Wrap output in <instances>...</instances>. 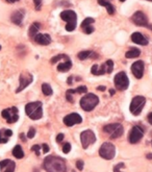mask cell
<instances>
[{
  "instance_id": "obj_41",
  "label": "cell",
  "mask_w": 152,
  "mask_h": 172,
  "mask_svg": "<svg viewBox=\"0 0 152 172\" xmlns=\"http://www.w3.org/2000/svg\"><path fill=\"white\" fill-rule=\"evenodd\" d=\"M84 31H86V33H88V35H90V33H92L93 31H94V27H93V25H89V26L84 27Z\"/></svg>"
},
{
  "instance_id": "obj_28",
  "label": "cell",
  "mask_w": 152,
  "mask_h": 172,
  "mask_svg": "<svg viewBox=\"0 0 152 172\" xmlns=\"http://www.w3.org/2000/svg\"><path fill=\"white\" fill-rule=\"evenodd\" d=\"M105 65H106V73H111L114 70V62L111 59H107L105 62Z\"/></svg>"
},
{
  "instance_id": "obj_51",
  "label": "cell",
  "mask_w": 152,
  "mask_h": 172,
  "mask_svg": "<svg viewBox=\"0 0 152 172\" xmlns=\"http://www.w3.org/2000/svg\"><path fill=\"white\" fill-rule=\"evenodd\" d=\"M7 2H10V3H14V2H16V1H19V0H6Z\"/></svg>"
},
{
  "instance_id": "obj_23",
  "label": "cell",
  "mask_w": 152,
  "mask_h": 172,
  "mask_svg": "<svg viewBox=\"0 0 152 172\" xmlns=\"http://www.w3.org/2000/svg\"><path fill=\"white\" fill-rule=\"evenodd\" d=\"M13 156L17 159H22L24 156V152H23V149L20 145H16L13 149Z\"/></svg>"
},
{
  "instance_id": "obj_30",
  "label": "cell",
  "mask_w": 152,
  "mask_h": 172,
  "mask_svg": "<svg viewBox=\"0 0 152 172\" xmlns=\"http://www.w3.org/2000/svg\"><path fill=\"white\" fill-rule=\"evenodd\" d=\"M67 56H66V54H58V56H55L54 57H52L51 61H50V63H51V64H55L56 62L61 61V59H66Z\"/></svg>"
},
{
  "instance_id": "obj_55",
  "label": "cell",
  "mask_w": 152,
  "mask_h": 172,
  "mask_svg": "<svg viewBox=\"0 0 152 172\" xmlns=\"http://www.w3.org/2000/svg\"><path fill=\"white\" fill-rule=\"evenodd\" d=\"M148 1H152V0H148Z\"/></svg>"
},
{
  "instance_id": "obj_33",
  "label": "cell",
  "mask_w": 152,
  "mask_h": 172,
  "mask_svg": "<svg viewBox=\"0 0 152 172\" xmlns=\"http://www.w3.org/2000/svg\"><path fill=\"white\" fill-rule=\"evenodd\" d=\"M75 91H76V93H78V94H82V93L88 92V88H86V86H80V87H78V88H76Z\"/></svg>"
},
{
  "instance_id": "obj_1",
  "label": "cell",
  "mask_w": 152,
  "mask_h": 172,
  "mask_svg": "<svg viewBox=\"0 0 152 172\" xmlns=\"http://www.w3.org/2000/svg\"><path fill=\"white\" fill-rule=\"evenodd\" d=\"M43 167L47 172H67V166L65 161L58 156H49L45 158Z\"/></svg>"
},
{
  "instance_id": "obj_45",
  "label": "cell",
  "mask_w": 152,
  "mask_h": 172,
  "mask_svg": "<svg viewBox=\"0 0 152 172\" xmlns=\"http://www.w3.org/2000/svg\"><path fill=\"white\" fill-rule=\"evenodd\" d=\"M105 89H106V88H105L104 86H99L98 88H97V90H98V91H102V92H103V91H105Z\"/></svg>"
},
{
  "instance_id": "obj_4",
  "label": "cell",
  "mask_w": 152,
  "mask_h": 172,
  "mask_svg": "<svg viewBox=\"0 0 152 172\" xmlns=\"http://www.w3.org/2000/svg\"><path fill=\"white\" fill-rule=\"evenodd\" d=\"M103 131L107 135H109L111 139H118L123 135L124 128L120 123H111V124L105 125L103 127Z\"/></svg>"
},
{
  "instance_id": "obj_16",
  "label": "cell",
  "mask_w": 152,
  "mask_h": 172,
  "mask_svg": "<svg viewBox=\"0 0 152 172\" xmlns=\"http://www.w3.org/2000/svg\"><path fill=\"white\" fill-rule=\"evenodd\" d=\"M35 42L40 45H43V46H46V45H49L51 43V37H50L48 33H38L35 38H33Z\"/></svg>"
},
{
  "instance_id": "obj_25",
  "label": "cell",
  "mask_w": 152,
  "mask_h": 172,
  "mask_svg": "<svg viewBox=\"0 0 152 172\" xmlns=\"http://www.w3.org/2000/svg\"><path fill=\"white\" fill-rule=\"evenodd\" d=\"M42 92L46 96H50V95H52V88L50 87V85L43 84L42 85Z\"/></svg>"
},
{
  "instance_id": "obj_11",
  "label": "cell",
  "mask_w": 152,
  "mask_h": 172,
  "mask_svg": "<svg viewBox=\"0 0 152 172\" xmlns=\"http://www.w3.org/2000/svg\"><path fill=\"white\" fill-rule=\"evenodd\" d=\"M143 136H144L143 129L141 128L139 125H136V126L132 127L131 130H130V133L129 136H128V140H129V142L131 144H137L141 141Z\"/></svg>"
},
{
  "instance_id": "obj_19",
  "label": "cell",
  "mask_w": 152,
  "mask_h": 172,
  "mask_svg": "<svg viewBox=\"0 0 152 172\" xmlns=\"http://www.w3.org/2000/svg\"><path fill=\"white\" fill-rule=\"evenodd\" d=\"M13 135V131L7 128L0 129V144L6 143L8 141V138Z\"/></svg>"
},
{
  "instance_id": "obj_3",
  "label": "cell",
  "mask_w": 152,
  "mask_h": 172,
  "mask_svg": "<svg viewBox=\"0 0 152 172\" xmlns=\"http://www.w3.org/2000/svg\"><path fill=\"white\" fill-rule=\"evenodd\" d=\"M98 103H99L98 96L93 94V93H88V94H86L80 99V107L86 112L93 111Z\"/></svg>"
},
{
  "instance_id": "obj_21",
  "label": "cell",
  "mask_w": 152,
  "mask_h": 172,
  "mask_svg": "<svg viewBox=\"0 0 152 172\" xmlns=\"http://www.w3.org/2000/svg\"><path fill=\"white\" fill-rule=\"evenodd\" d=\"M71 67H72V62H71V59L68 57L65 63H62V64H60V65L58 66V71L67 72V71H69V70L71 69Z\"/></svg>"
},
{
  "instance_id": "obj_12",
  "label": "cell",
  "mask_w": 152,
  "mask_h": 172,
  "mask_svg": "<svg viewBox=\"0 0 152 172\" xmlns=\"http://www.w3.org/2000/svg\"><path fill=\"white\" fill-rule=\"evenodd\" d=\"M131 21L138 26H147L148 25V18L143 12L139 10L131 16Z\"/></svg>"
},
{
  "instance_id": "obj_17",
  "label": "cell",
  "mask_w": 152,
  "mask_h": 172,
  "mask_svg": "<svg viewBox=\"0 0 152 172\" xmlns=\"http://www.w3.org/2000/svg\"><path fill=\"white\" fill-rule=\"evenodd\" d=\"M24 15H25L24 10H18L12 14L10 20H12V22L15 23L16 25H21V23H22V21H23V18H24Z\"/></svg>"
},
{
  "instance_id": "obj_49",
  "label": "cell",
  "mask_w": 152,
  "mask_h": 172,
  "mask_svg": "<svg viewBox=\"0 0 152 172\" xmlns=\"http://www.w3.org/2000/svg\"><path fill=\"white\" fill-rule=\"evenodd\" d=\"M147 159H149V160H152V153H148V154H147Z\"/></svg>"
},
{
  "instance_id": "obj_18",
  "label": "cell",
  "mask_w": 152,
  "mask_h": 172,
  "mask_svg": "<svg viewBox=\"0 0 152 172\" xmlns=\"http://www.w3.org/2000/svg\"><path fill=\"white\" fill-rule=\"evenodd\" d=\"M131 40H132V42H134L136 44H139V45H142V46L148 45V40H147L141 33H132Z\"/></svg>"
},
{
  "instance_id": "obj_54",
  "label": "cell",
  "mask_w": 152,
  "mask_h": 172,
  "mask_svg": "<svg viewBox=\"0 0 152 172\" xmlns=\"http://www.w3.org/2000/svg\"><path fill=\"white\" fill-rule=\"evenodd\" d=\"M0 50H1V45H0Z\"/></svg>"
},
{
  "instance_id": "obj_15",
  "label": "cell",
  "mask_w": 152,
  "mask_h": 172,
  "mask_svg": "<svg viewBox=\"0 0 152 172\" xmlns=\"http://www.w3.org/2000/svg\"><path fill=\"white\" fill-rule=\"evenodd\" d=\"M61 18H62V20L66 21L67 23L76 22V20H77V15H76V13L73 12V10H67L61 13Z\"/></svg>"
},
{
  "instance_id": "obj_24",
  "label": "cell",
  "mask_w": 152,
  "mask_h": 172,
  "mask_svg": "<svg viewBox=\"0 0 152 172\" xmlns=\"http://www.w3.org/2000/svg\"><path fill=\"white\" fill-rule=\"evenodd\" d=\"M140 54H141V51L138 48H131V49L126 52L125 56L127 57V59H134V57L140 56Z\"/></svg>"
},
{
  "instance_id": "obj_42",
  "label": "cell",
  "mask_w": 152,
  "mask_h": 172,
  "mask_svg": "<svg viewBox=\"0 0 152 172\" xmlns=\"http://www.w3.org/2000/svg\"><path fill=\"white\" fill-rule=\"evenodd\" d=\"M98 65H94L92 68H91V73L93 74V75H97V72H98Z\"/></svg>"
},
{
  "instance_id": "obj_5",
  "label": "cell",
  "mask_w": 152,
  "mask_h": 172,
  "mask_svg": "<svg viewBox=\"0 0 152 172\" xmlns=\"http://www.w3.org/2000/svg\"><path fill=\"white\" fill-rule=\"evenodd\" d=\"M99 156L104 160H113L116 156V147L109 142H104L99 148Z\"/></svg>"
},
{
  "instance_id": "obj_22",
  "label": "cell",
  "mask_w": 152,
  "mask_h": 172,
  "mask_svg": "<svg viewBox=\"0 0 152 172\" xmlns=\"http://www.w3.org/2000/svg\"><path fill=\"white\" fill-rule=\"evenodd\" d=\"M40 27H41V25H40L39 22L32 23V24H31V26H30V28H29V37L33 39V38L38 35V31H39Z\"/></svg>"
},
{
  "instance_id": "obj_27",
  "label": "cell",
  "mask_w": 152,
  "mask_h": 172,
  "mask_svg": "<svg viewBox=\"0 0 152 172\" xmlns=\"http://www.w3.org/2000/svg\"><path fill=\"white\" fill-rule=\"evenodd\" d=\"M15 168H16V164H15V162L10 161V162L7 164V166H6L5 168H4L1 172H14V171H15Z\"/></svg>"
},
{
  "instance_id": "obj_37",
  "label": "cell",
  "mask_w": 152,
  "mask_h": 172,
  "mask_svg": "<svg viewBox=\"0 0 152 172\" xmlns=\"http://www.w3.org/2000/svg\"><path fill=\"white\" fill-rule=\"evenodd\" d=\"M35 129L31 127L28 130V133H27V138H28V139H32V138L35 137Z\"/></svg>"
},
{
  "instance_id": "obj_36",
  "label": "cell",
  "mask_w": 152,
  "mask_h": 172,
  "mask_svg": "<svg viewBox=\"0 0 152 172\" xmlns=\"http://www.w3.org/2000/svg\"><path fill=\"white\" fill-rule=\"evenodd\" d=\"M10 162V160H3L0 162V171H2L4 168H5L6 166H7V164Z\"/></svg>"
},
{
  "instance_id": "obj_44",
  "label": "cell",
  "mask_w": 152,
  "mask_h": 172,
  "mask_svg": "<svg viewBox=\"0 0 152 172\" xmlns=\"http://www.w3.org/2000/svg\"><path fill=\"white\" fill-rule=\"evenodd\" d=\"M63 140H64V133H60V135H58V137H56V142H58V143H61Z\"/></svg>"
},
{
  "instance_id": "obj_7",
  "label": "cell",
  "mask_w": 152,
  "mask_h": 172,
  "mask_svg": "<svg viewBox=\"0 0 152 172\" xmlns=\"http://www.w3.org/2000/svg\"><path fill=\"white\" fill-rule=\"evenodd\" d=\"M145 103H146V98L144 96H136L131 100L130 103L129 110L134 116H139L141 114V112L143 111Z\"/></svg>"
},
{
  "instance_id": "obj_43",
  "label": "cell",
  "mask_w": 152,
  "mask_h": 172,
  "mask_svg": "<svg viewBox=\"0 0 152 172\" xmlns=\"http://www.w3.org/2000/svg\"><path fill=\"white\" fill-rule=\"evenodd\" d=\"M41 148H42V149H43V152H44V153H47V152L49 151V146H48L46 143H45V144H43V145L41 146Z\"/></svg>"
},
{
  "instance_id": "obj_52",
  "label": "cell",
  "mask_w": 152,
  "mask_h": 172,
  "mask_svg": "<svg viewBox=\"0 0 152 172\" xmlns=\"http://www.w3.org/2000/svg\"><path fill=\"white\" fill-rule=\"evenodd\" d=\"M147 26H148V28H149V29H151V30H152V24H148V25H147Z\"/></svg>"
},
{
  "instance_id": "obj_29",
  "label": "cell",
  "mask_w": 152,
  "mask_h": 172,
  "mask_svg": "<svg viewBox=\"0 0 152 172\" xmlns=\"http://www.w3.org/2000/svg\"><path fill=\"white\" fill-rule=\"evenodd\" d=\"M94 19L93 18H86L83 21H82V23H81V27L82 28H84V27H86V26H89V25H92L93 23H94Z\"/></svg>"
},
{
  "instance_id": "obj_40",
  "label": "cell",
  "mask_w": 152,
  "mask_h": 172,
  "mask_svg": "<svg viewBox=\"0 0 152 172\" xmlns=\"http://www.w3.org/2000/svg\"><path fill=\"white\" fill-rule=\"evenodd\" d=\"M33 3L35 5V10H40L42 7V0H33Z\"/></svg>"
},
{
  "instance_id": "obj_14",
  "label": "cell",
  "mask_w": 152,
  "mask_h": 172,
  "mask_svg": "<svg viewBox=\"0 0 152 172\" xmlns=\"http://www.w3.org/2000/svg\"><path fill=\"white\" fill-rule=\"evenodd\" d=\"M82 122V118L79 114L71 113L64 118V123L67 126H73L75 124H80Z\"/></svg>"
},
{
  "instance_id": "obj_26",
  "label": "cell",
  "mask_w": 152,
  "mask_h": 172,
  "mask_svg": "<svg viewBox=\"0 0 152 172\" xmlns=\"http://www.w3.org/2000/svg\"><path fill=\"white\" fill-rule=\"evenodd\" d=\"M92 52L93 51H90V50H83V51H80L79 53L77 54V57L80 61H83V59H88V57H91Z\"/></svg>"
},
{
  "instance_id": "obj_31",
  "label": "cell",
  "mask_w": 152,
  "mask_h": 172,
  "mask_svg": "<svg viewBox=\"0 0 152 172\" xmlns=\"http://www.w3.org/2000/svg\"><path fill=\"white\" fill-rule=\"evenodd\" d=\"M75 27H76V22H68L65 28H66L67 31H73L75 29Z\"/></svg>"
},
{
  "instance_id": "obj_32",
  "label": "cell",
  "mask_w": 152,
  "mask_h": 172,
  "mask_svg": "<svg viewBox=\"0 0 152 172\" xmlns=\"http://www.w3.org/2000/svg\"><path fill=\"white\" fill-rule=\"evenodd\" d=\"M104 73H106V65H105V64H102L100 67H98L97 75H103Z\"/></svg>"
},
{
  "instance_id": "obj_10",
  "label": "cell",
  "mask_w": 152,
  "mask_h": 172,
  "mask_svg": "<svg viewBox=\"0 0 152 172\" xmlns=\"http://www.w3.org/2000/svg\"><path fill=\"white\" fill-rule=\"evenodd\" d=\"M32 80H33V77L30 73H28V72H22V73L20 74V77H19L20 85H19V87L17 88L16 93H20L21 91H23L26 87H28L29 85L32 82Z\"/></svg>"
},
{
  "instance_id": "obj_39",
  "label": "cell",
  "mask_w": 152,
  "mask_h": 172,
  "mask_svg": "<svg viewBox=\"0 0 152 172\" xmlns=\"http://www.w3.org/2000/svg\"><path fill=\"white\" fill-rule=\"evenodd\" d=\"M40 149H41V146H39V145H33L32 147H31V150H32V151H35V154H37L38 156H40Z\"/></svg>"
},
{
  "instance_id": "obj_8",
  "label": "cell",
  "mask_w": 152,
  "mask_h": 172,
  "mask_svg": "<svg viewBox=\"0 0 152 172\" xmlns=\"http://www.w3.org/2000/svg\"><path fill=\"white\" fill-rule=\"evenodd\" d=\"M80 141H81L82 147L86 149V148H88L91 144L96 142V136H95V133H93V130L86 129V130L82 131V133H80Z\"/></svg>"
},
{
  "instance_id": "obj_9",
  "label": "cell",
  "mask_w": 152,
  "mask_h": 172,
  "mask_svg": "<svg viewBox=\"0 0 152 172\" xmlns=\"http://www.w3.org/2000/svg\"><path fill=\"white\" fill-rule=\"evenodd\" d=\"M1 116L7 121V123H15V122H17L19 119L18 109H17L16 107L10 108V109H5L2 111Z\"/></svg>"
},
{
  "instance_id": "obj_20",
  "label": "cell",
  "mask_w": 152,
  "mask_h": 172,
  "mask_svg": "<svg viewBox=\"0 0 152 172\" xmlns=\"http://www.w3.org/2000/svg\"><path fill=\"white\" fill-rule=\"evenodd\" d=\"M98 4L99 5H102L106 7V10L109 15H114L115 14V7L114 5L108 1V0H98Z\"/></svg>"
},
{
  "instance_id": "obj_46",
  "label": "cell",
  "mask_w": 152,
  "mask_h": 172,
  "mask_svg": "<svg viewBox=\"0 0 152 172\" xmlns=\"http://www.w3.org/2000/svg\"><path fill=\"white\" fill-rule=\"evenodd\" d=\"M148 121H149V123H150V124H152V112L148 115Z\"/></svg>"
},
{
  "instance_id": "obj_50",
  "label": "cell",
  "mask_w": 152,
  "mask_h": 172,
  "mask_svg": "<svg viewBox=\"0 0 152 172\" xmlns=\"http://www.w3.org/2000/svg\"><path fill=\"white\" fill-rule=\"evenodd\" d=\"M109 93H111V95L113 96V95H115V90H113V89H111V90H109Z\"/></svg>"
},
{
  "instance_id": "obj_56",
  "label": "cell",
  "mask_w": 152,
  "mask_h": 172,
  "mask_svg": "<svg viewBox=\"0 0 152 172\" xmlns=\"http://www.w3.org/2000/svg\"><path fill=\"white\" fill-rule=\"evenodd\" d=\"M151 144H152V141H151Z\"/></svg>"
},
{
  "instance_id": "obj_2",
  "label": "cell",
  "mask_w": 152,
  "mask_h": 172,
  "mask_svg": "<svg viewBox=\"0 0 152 172\" xmlns=\"http://www.w3.org/2000/svg\"><path fill=\"white\" fill-rule=\"evenodd\" d=\"M25 113L31 120H39L43 117V108L41 101L29 102L25 105Z\"/></svg>"
},
{
  "instance_id": "obj_6",
  "label": "cell",
  "mask_w": 152,
  "mask_h": 172,
  "mask_svg": "<svg viewBox=\"0 0 152 172\" xmlns=\"http://www.w3.org/2000/svg\"><path fill=\"white\" fill-rule=\"evenodd\" d=\"M114 84H115V87L117 90L119 91L126 90L128 88V86H129V79L127 77V74L124 71L117 73L115 78H114Z\"/></svg>"
},
{
  "instance_id": "obj_48",
  "label": "cell",
  "mask_w": 152,
  "mask_h": 172,
  "mask_svg": "<svg viewBox=\"0 0 152 172\" xmlns=\"http://www.w3.org/2000/svg\"><path fill=\"white\" fill-rule=\"evenodd\" d=\"M20 138H21V140H22V141H25V140H26V138H25L24 133H21V135H20Z\"/></svg>"
},
{
  "instance_id": "obj_35",
  "label": "cell",
  "mask_w": 152,
  "mask_h": 172,
  "mask_svg": "<svg viewBox=\"0 0 152 172\" xmlns=\"http://www.w3.org/2000/svg\"><path fill=\"white\" fill-rule=\"evenodd\" d=\"M124 167H125L124 163H119V164L116 165V166L114 167V172H122L121 168H124Z\"/></svg>"
},
{
  "instance_id": "obj_34",
  "label": "cell",
  "mask_w": 152,
  "mask_h": 172,
  "mask_svg": "<svg viewBox=\"0 0 152 172\" xmlns=\"http://www.w3.org/2000/svg\"><path fill=\"white\" fill-rule=\"evenodd\" d=\"M71 151V144L70 143H65L63 146V152L64 153H69Z\"/></svg>"
},
{
  "instance_id": "obj_38",
  "label": "cell",
  "mask_w": 152,
  "mask_h": 172,
  "mask_svg": "<svg viewBox=\"0 0 152 172\" xmlns=\"http://www.w3.org/2000/svg\"><path fill=\"white\" fill-rule=\"evenodd\" d=\"M83 165H84V163L82 162L81 160H78L77 162H76V168H77L79 171H81L82 169H83Z\"/></svg>"
},
{
  "instance_id": "obj_53",
  "label": "cell",
  "mask_w": 152,
  "mask_h": 172,
  "mask_svg": "<svg viewBox=\"0 0 152 172\" xmlns=\"http://www.w3.org/2000/svg\"><path fill=\"white\" fill-rule=\"evenodd\" d=\"M120 1H121V2H124V1H125V0H120Z\"/></svg>"
},
{
  "instance_id": "obj_47",
  "label": "cell",
  "mask_w": 152,
  "mask_h": 172,
  "mask_svg": "<svg viewBox=\"0 0 152 172\" xmlns=\"http://www.w3.org/2000/svg\"><path fill=\"white\" fill-rule=\"evenodd\" d=\"M72 79H73V76H70V77L68 78V80H67L68 85H72Z\"/></svg>"
},
{
  "instance_id": "obj_13",
  "label": "cell",
  "mask_w": 152,
  "mask_h": 172,
  "mask_svg": "<svg viewBox=\"0 0 152 172\" xmlns=\"http://www.w3.org/2000/svg\"><path fill=\"white\" fill-rule=\"evenodd\" d=\"M144 62L143 61H137L131 65V72L138 79L143 77L144 75Z\"/></svg>"
}]
</instances>
